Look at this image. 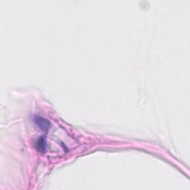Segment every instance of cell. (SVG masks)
Here are the masks:
<instances>
[{
    "mask_svg": "<svg viewBox=\"0 0 190 190\" xmlns=\"http://www.w3.org/2000/svg\"><path fill=\"white\" fill-rule=\"evenodd\" d=\"M35 123L42 130L45 131V132H48L51 127V124L49 121L43 118V117H37L35 118Z\"/></svg>",
    "mask_w": 190,
    "mask_h": 190,
    "instance_id": "1",
    "label": "cell"
},
{
    "mask_svg": "<svg viewBox=\"0 0 190 190\" xmlns=\"http://www.w3.org/2000/svg\"><path fill=\"white\" fill-rule=\"evenodd\" d=\"M38 149L41 152H43L45 149V141L44 139L40 138L38 141Z\"/></svg>",
    "mask_w": 190,
    "mask_h": 190,
    "instance_id": "2",
    "label": "cell"
}]
</instances>
